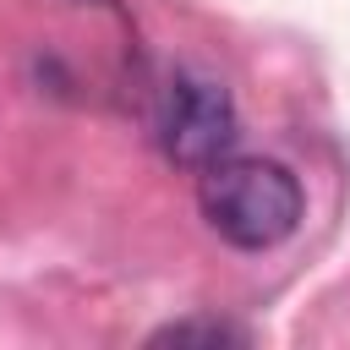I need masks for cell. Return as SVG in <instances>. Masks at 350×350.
I'll list each match as a JSON object with an SVG mask.
<instances>
[{
  "label": "cell",
  "instance_id": "cell-1",
  "mask_svg": "<svg viewBox=\"0 0 350 350\" xmlns=\"http://www.w3.org/2000/svg\"><path fill=\"white\" fill-rule=\"evenodd\" d=\"M202 219L241 252H268L301 224V186L273 159H213L197 180Z\"/></svg>",
  "mask_w": 350,
  "mask_h": 350
},
{
  "label": "cell",
  "instance_id": "cell-2",
  "mask_svg": "<svg viewBox=\"0 0 350 350\" xmlns=\"http://www.w3.org/2000/svg\"><path fill=\"white\" fill-rule=\"evenodd\" d=\"M159 142L175 164H213L230 153L235 142V109H230V93L219 82H202V77H175L164 88V109H159Z\"/></svg>",
  "mask_w": 350,
  "mask_h": 350
},
{
  "label": "cell",
  "instance_id": "cell-3",
  "mask_svg": "<svg viewBox=\"0 0 350 350\" xmlns=\"http://www.w3.org/2000/svg\"><path fill=\"white\" fill-rule=\"evenodd\" d=\"M186 339H208V345H219V339H241V334L224 328V323H175V328L153 334V345H186Z\"/></svg>",
  "mask_w": 350,
  "mask_h": 350
}]
</instances>
